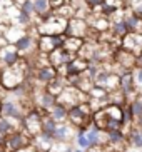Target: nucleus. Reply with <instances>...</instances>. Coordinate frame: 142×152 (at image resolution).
<instances>
[{"label":"nucleus","instance_id":"nucleus-26","mask_svg":"<svg viewBox=\"0 0 142 152\" xmlns=\"http://www.w3.org/2000/svg\"><path fill=\"white\" fill-rule=\"evenodd\" d=\"M132 75H134V82H135V87L139 90L142 89V67H135L132 69Z\"/></svg>","mask_w":142,"mask_h":152},{"label":"nucleus","instance_id":"nucleus-31","mask_svg":"<svg viewBox=\"0 0 142 152\" xmlns=\"http://www.w3.org/2000/svg\"><path fill=\"white\" fill-rule=\"evenodd\" d=\"M135 65H137V67H142V50L135 55Z\"/></svg>","mask_w":142,"mask_h":152},{"label":"nucleus","instance_id":"nucleus-3","mask_svg":"<svg viewBox=\"0 0 142 152\" xmlns=\"http://www.w3.org/2000/svg\"><path fill=\"white\" fill-rule=\"evenodd\" d=\"M57 99H59V102L64 104L69 109L80 102H89V95L85 94V92H82L80 89H77V87H72V85H67L65 89H64V92Z\"/></svg>","mask_w":142,"mask_h":152},{"label":"nucleus","instance_id":"nucleus-10","mask_svg":"<svg viewBox=\"0 0 142 152\" xmlns=\"http://www.w3.org/2000/svg\"><path fill=\"white\" fill-rule=\"evenodd\" d=\"M75 57H77L75 54H70L69 50L60 47V49H55L52 54H49V62H50V65L59 69V67H62V65H67L69 62H72Z\"/></svg>","mask_w":142,"mask_h":152},{"label":"nucleus","instance_id":"nucleus-9","mask_svg":"<svg viewBox=\"0 0 142 152\" xmlns=\"http://www.w3.org/2000/svg\"><path fill=\"white\" fill-rule=\"evenodd\" d=\"M0 115L7 117V119H12V121H15V122H22L25 114H23L22 104H17L15 100H5V102L2 104V112H0Z\"/></svg>","mask_w":142,"mask_h":152},{"label":"nucleus","instance_id":"nucleus-30","mask_svg":"<svg viewBox=\"0 0 142 152\" xmlns=\"http://www.w3.org/2000/svg\"><path fill=\"white\" fill-rule=\"evenodd\" d=\"M134 127H137V129L142 130V114L137 117V119H135V122H134Z\"/></svg>","mask_w":142,"mask_h":152},{"label":"nucleus","instance_id":"nucleus-13","mask_svg":"<svg viewBox=\"0 0 142 152\" xmlns=\"http://www.w3.org/2000/svg\"><path fill=\"white\" fill-rule=\"evenodd\" d=\"M124 22H125V27L129 32H139L142 34V17L134 12L132 9H129V12L125 10L124 12Z\"/></svg>","mask_w":142,"mask_h":152},{"label":"nucleus","instance_id":"nucleus-16","mask_svg":"<svg viewBox=\"0 0 142 152\" xmlns=\"http://www.w3.org/2000/svg\"><path fill=\"white\" fill-rule=\"evenodd\" d=\"M49 115L52 117V119H55L59 124L67 122V119H69V107H65L64 104L57 102V104H55V105H53V107L49 110Z\"/></svg>","mask_w":142,"mask_h":152},{"label":"nucleus","instance_id":"nucleus-33","mask_svg":"<svg viewBox=\"0 0 142 152\" xmlns=\"http://www.w3.org/2000/svg\"><path fill=\"white\" fill-rule=\"evenodd\" d=\"M62 152H74V149H72V147H65V149H62Z\"/></svg>","mask_w":142,"mask_h":152},{"label":"nucleus","instance_id":"nucleus-6","mask_svg":"<svg viewBox=\"0 0 142 152\" xmlns=\"http://www.w3.org/2000/svg\"><path fill=\"white\" fill-rule=\"evenodd\" d=\"M22 60V54L18 52L15 44H7L0 47V67H15Z\"/></svg>","mask_w":142,"mask_h":152},{"label":"nucleus","instance_id":"nucleus-4","mask_svg":"<svg viewBox=\"0 0 142 152\" xmlns=\"http://www.w3.org/2000/svg\"><path fill=\"white\" fill-rule=\"evenodd\" d=\"M65 34H55V35H39V52L40 54H52L55 49H60L64 47V42H65Z\"/></svg>","mask_w":142,"mask_h":152},{"label":"nucleus","instance_id":"nucleus-8","mask_svg":"<svg viewBox=\"0 0 142 152\" xmlns=\"http://www.w3.org/2000/svg\"><path fill=\"white\" fill-rule=\"evenodd\" d=\"M57 75H59L57 69L53 67V65H50V64H47V65H40V67L35 69V72H34V80H35V85L47 87V84H50Z\"/></svg>","mask_w":142,"mask_h":152},{"label":"nucleus","instance_id":"nucleus-34","mask_svg":"<svg viewBox=\"0 0 142 152\" xmlns=\"http://www.w3.org/2000/svg\"><path fill=\"white\" fill-rule=\"evenodd\" d=\"M74 152H87V151H84V149L79 147V149H74Z\"/></svg>","mask_w":142,"mask_h":152},{"label":"nucleus","instance_id":"nucleus-27","mask_svg":"<svg viewBox=\"0 0 142 152\" xmlns=\"http://www.w3.org/2000/svg\"><path fill=\"white\" fill-rule=\"evenodd\" d=\"M18 9L23 10V12H27V14H30V15H35V10H34V0H25Z\"/></svg>","mask_w":142,"mask_h":152},{"label":"nucleus","instance_id":"nucleus-23","mask_svg":"<svg viewBox=\"0 0 142 152\" xmlns=\"http://www.w3.org/2000/svg\"><path fill=\"white\" fill-rule=\"evenodd\" d=\"M25 34V28L18 27V25H9V28H7V34H5V37H7V40H9V44H15V42L20 39V37Z\"/></svg>","mask_w":142,"mask_h":152},{"label":"nucleus","instance_id":"nucleus-2","mask_svg":"<svg viewBox=\"0 0 142 152\" xmlns=\"http://www.w3.org/2000/svg\"><path fill=\"white\" fill-rule=\"evenodd\" d=\"M42 121H44V112L40 109L34 107L25 112V115H23L20 124H22V129L30 137H35V135H39L42 132Z\"/></svg>","mask_w":142,"mask_h":152},{"label":"nucleus","instance_id":"nucleus-22","mask_svg":"<svg viewBox=\"0 0 142 152\" xmlns=\"http://www.w3.org/2000/svg\"><path fill=\"white\" fill-rule=\"evenodd\" d=\"M127 140L132 149H142V130L137 127H132V130L127 134Z\"/></svg>","mask_w":142,"mask_h":152},{"label":"nucleus","instance_id":"nucleus-12","mask_svg":"<svg viewBox=\"0 0 142 152\" xmlns=\"http://www.w3.org/2000/svg\"><path fill=\"white\" fill-rule=\"evenodd\" d=\"M120 47H124V49H127L129 52L137 55L142 50V34H139V32H129V34L120 40Z\"/></svg>","mask_w":142,"mask_h":152},{"label":"nucleus","instance_id":"nucleus-17","mask_svg":"<svg viewBox=\"0 0 142 152\" xmlns=\"http://www.w3.org/2000/svg\"><path fill=\"white\" fill-rule=\"evenodd\" d=\"M67 85H69V84H67V77L57 75L52 82H50V84H47V87H45V89L49 90L50 94H53V95H57V97H59V95L64 92V89H65Z\"/></svg>","mask_w":142,"mask_h":152},{"label":"nucleus","instance_id":"nucleus-25","mask_svg":"<svg viewBox=\"0 0 142 152\" xmlns=\"http://www.w3.org/2000/svg\"><path fill=\"white\" fill-rule=\"evenodd\" d=\"M75 142L80 149H84V151H90V144H89V139H87V134H85L84 130H77L75 134Z\"/></svg>","mask_w":142,"mask_h":152},{"label":"nucleus","instance_id":"nucleus-15","mask_svg":"<svg viewBox=\"0 0 142 152\" xmlns=\"http://www.w3.org/2000/svg\"><path fill=\"white\" fill-rule=\"evenodd\" d=\"M111 34L116 39H119V40H122L127 34H129V30H127V27H125V22H124V17L122 18H112L111 20Z\"/></svg>","mask_w":142,"mask_h":152},{"label":"nucleus","instance_id":"nucleus-21","mask_svg":"<svg viewBox=\"0 0 142 152\" xmlns=\"http://www.w3.org/2000/svg\"><path fill=\"white\" fill-rule=\"evenodd\" d=\"M84 39H79V37H65V42H64V49L69 50L70 54H79L80 49H82V45H84Z\"/></svg>","mask_w":142,"mask_h":152},{"label":"nucleus","instance_id":"nucleus-29","mask_svg":"<svg viewBox=\"0 0 142 152\" xmlns=\"http://www.w3.org/2000/svg\"><path fill=\"white\" fill-rule=\"evenodd\" d=\"M17 152H40V151L32 144V145H29V147H25V149H20V151H17Z\"/></svg>","mask_w":142,"mask_h":152},{"label":"nucleus","instance_id":"nucleus-5","mask_svg":"<svg viewBox=\"0 0 142 152\" xmlns=\"http://www.w3.org/2000/svg\"><path fill=\"white\" fill-rule=\"evenodd\" d=\"M29 145H32V137L23 129H18L15 132H12L10 135H7V145L5 147L10 152H17L20 149L29 147Z\"/></svg>","mask_w":142,"mask_h":152},{"label":"nucleus","instance_id":"nucleus-32","mask_svg":"<svg viewBox=\"0 0 142 152\" xmlns=\"http://www.w3.org/2000/svg\"><path fill=\"white\" fill-rule=\"evenodd\" d=\"M5 145H7V137L0 134V149H4Z\"/></svg>","mask_w":142,"mask_h":152},{"label":"nucleus","instance_id":"nucleus-7","mask_svg":"<svg viewBox=\"0 0 142 152\" xmlns=\"http://www.w3.org/2000/svg\"><path fill=\"white\" fill-rule=\"evenodd\" d=\"M89 22L85 18H79L74 17L67 22V28H65V35L69 37H79V39H84L87 37V32H89Z\"/></svg>","mask_w":142,"mask_h":152},{"label":"nucleus","instance_id":"nucleus-24","mask_svg":"<svg viewBox=\"0 0 142 152\" xmlns=\"http://www.w3.org/2000/svg\"><path fill=\"white\" fill-rule=\"evenodd\" d=\"M53 12H55V15L65 18V20H70V18L75 17V7H74L72 4H65V5H62V7L55 9Z\"/></svg>","mask_w":142,"mask_h":152},{"label":"nucleus","instance_id":"nucleus-28","mask_svg":"<svg viewBox=\"0 0 142 152\" xmlns=\"http://www.w3.org/2000/svg\"><path fill=\"white\" fill-rule=\"evenodd\" d=\"M7 28H9V25H5V23H0V47H4V45L9 44L7 37H5V34H7Z\"/></svg>","mask_w":142,"mask_h":152},{"label":"nucleus","instance_id":"nucleus-20","mask_svg":"<svg viewBox=\"0 0 142 152\" xmlns=\"http://www.w3.org/2000/svg\"><path fill=\"white\" fill-rule=\"evenodd\" d=\"M18 129H22L20 124H15V121L0 115V134L2 135L7 137V135H10L12 132H15V130H18Z\"/></svg>","mask_w":142,"mask_h":152},{"label":"nucleus","instance_id":"nucleus-19","mask_svg":"<svg viewBox=\"0 0 142 152\" xmlns=\"http://www.w3.org/2000/svg\"><path fill=\"white\" fill-rule=\"evenodd\" d=\"M57 127H59V122L49 115V112H44V121H42V132H44V134H47L49 137L53 139Z\"/></svg>","mask_w":142,"mask_h":152},{"label":"nucleus","instance_id":"nucleus-1","mask_svg":"<svg viewBox=\"0 0 142 152\" xmlns=\"http://www.w3.org/2000/svg\"><path fill=\"white\" fill-rule=\"evenodd\" d=\"M65 18L55 15V12L52 10V14L47 15L45 18H40V22L37 23V32L39 35H55V34H65L67 28Z\"/></svg>","mask_w":142,"mask_h":152},{"label":"nucleus","instance_id":"nucleus-14","mask_svg":"<svg viewBox=\"0 0 142 152\" xmlns=\"http://www.w3.org/2000/svg\"><path fill=\"white\" fill-rule=\"evenodd\" d=\"M32 144H34V145H35V147L39 149L40 152H50V151L53 149V144H55V140H53L52 137H49L47 134L40 132L39 135L32 137Z\"/></svg>","mask_w":142,"mask_h":152},{"label":"nucleus","instance_id":"nucleus-18","mask_svg":"<svg viewBox=\"0 0 142 152\" xmlns=\"http://www.w3.org/2000/svg\"><path fill=\"white\" fill-rule=\"evenodd\" d=\"M34 10L39 18H45L47 15L52 14V4L50 0H34Z\"/></svg>","mask_w":142,"mask_h":152},{"label":"nucleus","instance_id":"nucleus-11","mask_svg":"<svg viewBox=\"0 0 142 152\" xmlns=\"http://www.w3.org/2000/svg\"><path fill=\"white\" fill-rule=\"evenodd\" d=\"M74 134H77L75 127L70 125L69 122H62V124H59L57 130H55L53 140H55V144H69L74 139Z\"/></svg>","mask_w":142,"mask_h":152}]
</instances>
